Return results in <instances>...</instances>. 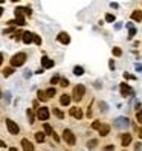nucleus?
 I'll return each mask as SVG.
<instances>
[{"label": "nucleus", "mask_w": 142, "mask_h": 151, "mask_svg": "<svg viewBox=\"0 0 142 151\" xmlns=\"http://www.w3.org/2000/svg\"><path fill=\"white\" fill-rule=\"evenodd\" d=\"M9 151H17V148H14V147H12V148H9Z\"/></svg>", "instance_id": "a19ab883"}, {"label": "nucleus", "mask_w": 142, "mask_h": 151, "mask_svg": "<svg viewBox=\"0 0 142 151\" xmlns=\"http://www.w3.org/2000/svg\"><path fill=\"white\" fill-rule=\"evenodd\" d=\"M136 121H138L139 124H142V110H139V111L136 113Z\"/></svg>", "instance_id": "2f4dec72"}, {"label": "nucleus", "mask_w": 142, "mask_h": 151, "mask_svg": "<svg viewBox=\"0 0 142 151\" xmlns=\"http://www.w3.org/2000/svg\"><path fill=\"white\" fill-rule=\"evenodd\" d=\"M113 55H115V57H121V55H122V50H121L119 47H113Z\"/></svg>", "instance_id": "cd10ccee"}, {"label": "nucleus", "mask_w": 142, "mask_h": 151, "mask_svg": "<svg viewBox=\"0 0 142 151\" xmlns=\"http://www.w3.org/2000/svg\"><path fill=\"white\" fill-rule=\"evenodd\" d=\"M130 19L135 20V22H142V11H141V9H135V11L131 12Z\"/></svg>", "instance_id": "f8f14e48"}, {"label": "nucleus", "mask_w": 142, "mask_h": 151, "mask_svg": "<svg viewBox=\"0 0 142 151\" xmlns=\"http://www.w3.org/2000/svg\"><path fill=\"white\" fill-rule=\"evenodd\" d=\"M34 43L37 44V46H41V38H40V35L34 34Z\"/></svg>", "instance_id": "b1692460"}, {"label": "nucleus", "mask_w": 142, "mask_h": 151, "mask_svg": "<svg viewBox=\"0 0 142 151\" xmlns=\"http://www.w3.org/2000/svg\"><path fill=\"white\" fill-rule=\"evenodd\" d=\"M52 137H54V140L57 142V144H58V142H60V137H58V136L55 134V133H54V134H52Z\"/></svg>", "instance_id": "c9c22d12"}, {"label": "nucleus", "mask_w": 142, "mask_h": 151, "mask_svg": "<svg viewBox=\"0 0 142 151\" xmlns=\"http://www.w3.org/2000/svg\"><path fill=\"white\" fill-rule=\"evenodd\" d=\"M54 114H55L57 118H60V119H63V118H64V113L61 111V110H58V109H54Z\"/></svg>", "instance_id": "4be33fe9"}, {"label": "nucleus", "mask_w": 142, "mask_h": 151, "mask_svg": "<svg viewBox=\"0 0 142 151\" xmlns=\"http://www.w3.org/2000/svg\"><path fill=\"white\" fill-rule=\"evenodd\" d=\"M2 61H3V55H2V52H0V64H2Z\"/></svg>", "instance_id": "4c0bfd02"}, {"label": "nucleus", "mask_w": 142, "mask_h": 151, "mask_svg": "<svg viewBox=\"0 0 142 151\" xmlns=\"http://www.w3.org/2000/svg\"><path fill=\"white\" fill-rule=\"evenodd\" d=\"M105 22L113 23V22H115V15H113V14H105Z\"/></svg>", "instance_id": "393cba45"}, {"label": "nucleus", "mask_w": 142, "mask_h": 151, "mask_svg": "<svg viewBox=\"0 0 142 151\" xmlns=\"http://www.w3.org/2000/svg\"><path fill=\"white\" fill-rule=\"evenodd\" d=\"M22 40H23L25 44H31V43L34 41V34H32V32H23Z\"/></svg>", "instance_id": "1a4fd4ad"}, {"label": "nucleus", "mask_w": 142, "mask_h": 151, "mask_svg": "<svg viewBox=\"0 0 142 151\" xmlns=\"http://www.w3.org/2000/svg\"><path fill=\"white\" fill-rule=\"evenodd\" d=\"M6 128L11 134H19V131H20V127L11 119H6Z\"/></svg>", "instance_id": "20e7f679"}, {"label": "nucleus", "mask_w": 142, "mask_h": 151, "mask_svg": "<svg viewBox=\"0 0 142 151\" xmlns=\"http://www.w3.org/2000/svg\"><path fill=\"white\" fill-rule=\"evenodd\" d=\"M69 114L72 118H75V119H83V116H84L81 109H78V107H72V109L69 110Z\"/></svg>", "instance_id": "423d86ee"}, {"label": "nucleus", "mask_w": 142, "mask_h": 151, "mask_svg": "<svg viewBox=\"0 0 142 151\" xmlns=\"http://www.w3.org/2000/svg\"><path fill=\"white\" fill-rule=\"evenodd\" d=\"M5 147H6V144H5L2 139H0V148H5Z\"/></svg>", "instance_id": "e433bc0d"}, {"label": "nucleus", "mask_w": 142, "mask_h": 151, "mask_svg": "<svg viewBox=\"0 0 142 151\" xmlns=\"http://www.w3.org/2000/svg\"><path fill=\"white\" fill-rule=\"evenodd\" d=\"M70 101H72V98H70L67 93H63V95L60 96V104H61V105H64V107L70 104Z\"/></svg>", "instance_id": "ddd939ff"}, {"label": "nucleus", "mask_w": 142, "mask_h": 151, "mask_svg": "<svg viewBox=\"0 0 142 151\" xmlns=\"http://www.w3.org/2000/svg\"><path fill=\"white\" fill-rule=\"evenodd\" d=\"M26 54L25 52H19V54H15L12 58H11V66L12 67H20L25 64V61H26Z\"/></svg>", "instance_id": "f257e3e1"}, {"label": "nucleus", "mask_w": 142, "mask_h": 151, "mask_svg": "<svg viewBox=\"0 0 142 151\" xmlns=\"http://www.w3.org/2000/svg\"><path fill=\"white\" fill-rule=\"evenodd\" d=\"M60 86H61V87H67V86H69V79L61 78V79H60Z\"/></svg>", "instance_id": "c85d7f7f"}, {"label": "nucleus", "mask_w": 142, "mask_h": 151, "mask_svg": "<svg viewBox=\"0 0 142 151\" xmlns=\"http://www.w3.org/2000/svg\"><path fill=\"white\" fill-rule=\"evenodd\" d=\"M98 131H99L101 136H107L109 133H110V125H109V124H105V125H102V124H101V127H99Z\"/></svg>", "instance_id": "2eb2a0df"}, {"label": "nucleus", "mask_w": 142, "mask_h": 151, "mask_svg": "<svg viewBox=\"0 0 142 151\" xmlns=\"http://www.w3.org/2000/svg\"><path fill=\"white\" fill-rule=\"evenodd\" d=\"M119 90H121V95L125 98V96H128V93H130V86H128L127 83H121V84H119Z\"/></svg>", "instance_id": "9b49d317"}, {"label": "nucleus", "mask_w": 142, "mask_h": 151, "mask_svg": "<svg viewBox=\"0 0 142 151\" xmlns=\"http://www.w3.org/2000/svg\"><path fill=\"white\" fill-rule=\"evenodd\" d=\"M11 2H14V3H15V2H19V0H11Z\"/></svg>", "instance_id": "79ce46f5"}, {"label": "nucleus", "mask_w": 142, "mask_h": 151, "mask_svg": "<svg viewBox=\"0 0 142 151\" xmlns=\"http://www.w3.org/2000/svg\"><path fill=\"white\" fill-rule=\"evenodd\" d=\"M37 96H38V99H40V101H46V99H48L46 92H43V90H38V92H37Z\"/></svg>", "instance_id": "aec40b11"}, {"label": "nucleus", "mask_w": 142, "mask_h": 151, "mask_svg": "<svg viewBox=\"0 0 142 151\" xmlns=\"http://www.w3.org/2000/svg\"><path fill=\"white\" fill-rule=\"evenodd\" d=\"M96 145H98V140H96V139L87 142V147H89V148H93V147H96Z\"/></svg>", "instance_id": "bb28decb"}, {"label": "nucleus", "mask_w": 142, "mask_h": 151, "mask_svg": "<svg viewBox=\"0 0 142 151\" xmlns=\"http://www.w3.org/2000/svg\"><path fill=\"white\" fill-rule=\"evenodd\" d=\"M104 151H115V147L113 145H107V147L104 148Z\"/></svg>", "instance_id": "72a5a7b5"}, {"label": "nucleus", "mask_w": 142, "mask_h": 151, "mask_svg": "<svg viewBox=\"0 0 142 151\" xmlns=\"http://www.w3.org/2000/svg\"><path fill=\"white\" fill-rule=\"evenodd\" d=\"M60 79H61V78H60L58 75H54V76L50 78V84H58V83H60Z\"/></svg>", "instance_id": "a878e982"}, {"label": "nucleus", "mask_w": 142, "mask_h": 151, "mask_svg": "<svg viewBox=\"0 0 142 151\" xmlns=\"http://www.w3.org/2000/svg\"><path fill=\"white\" fill-rule=\"evenodd\" d=\"M25 14H26V15H32V11H31V8H25Z\"/></svg>", "instance_id": "f704fd0d"}, {"label": "nucleus", "mask_w": 142, "mask_h": 151, "mask_svg": "<svg viewBox=\"0 0 142 151\" xmlns=\"http://www.w3.org/2000/svg\"><path fill=\"white\" fill-rule=\"evenodd\" d=\"M44 139H46V133H43V131H38V133H35V140L38 142V144H43Z\"/></svg>", "instance_id": "dca6fc26"}, {"label": "nucleus", "mask_w": 142, "mask_h": 151, "mask_svg": "<svg viewBox=\"0 0 142 151\" xmlns=\"http://www.w3.org/2000/svg\"><path fill=\"white\" fill-rule=\"evenodd\" d=\"M43 130H44V133H46V134H54V130H52V127L49 125V124H43Z\"/></svg>", "instance_id": "f3484780"}, {"label": "nucleus", "mask_w": 142, "mask_h": 151, "mask_svg": "<svg viewBox=\"0 0 142 151\" xmlns=\"http://www.w3.org/2000/svg\"><path fill=\"white\" fill-rule=\"evenodd\" d=\"M109 67H110V70H115V60H110V63H109Z\"/></svg>", "instance_id": "473e14b6"}, {"label": "nucleus", "mask_w": 142, "mask_h": 151, "mask_svg": "<svg viewBox=\"0 0 142 151\" xmlns=\"http://www.w3.org/2000/svg\"><path fill=\"white\" fill-rule=\"evenodd\" d=\"M3 2H5V0H0V3H3Z\"/></svg>", "instance_id": "37998d69"}, {"label": "nucleus", "mask_w": 142, "mask_h": 151, "mask_svg": "<svg viewBox=\"0 0 142 151\" xmlns=\"http://www.w3.org/2000/svg\"><path fill=\"white\" fill-rule=\"evenodd\" d=\"M86 95V87L83 84H78L74 87V92H72V96H74V99L78 102V101H81L83 99V96Z\"/></svg>", "instance_id": "f03ea898"}, {"label": "nucleus", "mask_w": 142, "mask_h": 151, "mask_svg": "<svg viewBox=\"0 0 142 151\" xmlns=\"http://www.w3.org/2000/svg\"><path fill=\"white\" fill-rule=\"evenodd\" d=\"M63 139H64V142H66L67 145H75V142H76L75 134L72 133V130H69V128H66L63 131Z\"/></svg>", "instance_id": "7ed1b4c3"}, {"label": "nucleus", "mask_w": 142, "mask_h": 151, "mask_svg": "<svg viewBox=\"0 0 142 151\" xmlns=\"http://www.w3.org/2000/svg\"><path fill=\"white\" fill-rule=\"evenodd\" d=\"M99 127H101V122L99 121H93L92 122V128L93 130H99Z\"/></svg>", "instance_id": "c756f323"}, {"label": "nucleus", "mask_w": 142, "mask_h": 151, "mask_svg": "<svg viewBox=\"0 0 142 151\" xmlns=\"http://www.w3.org/2000/svg\"><path fill=\"white\" fill-rule=\"evenodd\" d=\"M14 73V67L11 66V67H5L3 69V76H11Z\"/></svg>", "instance_id": "6ab92c4d"}, {"label": "nucleus", "mask_w": 142, "mask_h": 151, "mask_svg": "<svg viewBox=\"0 0 142 151\" xmlns=\"http://www.w3.org/2000/svg\"><path fill=\"white\" fill-rule=\"evenodd\" d=\"M22 147H23L25 151H34V145L31 144L28 139H22Z\"/></svg>", "instance_id": "4468645a"}, {"label": "nucleus", "mask_w": 142, "mask_h": 151, "mask_svg": "<svg viewBox=\"0 0 142 151\" xmlns=\"http://www.w3.org/2000/svg\"><path fill=\"white\" fill-rule=\"evenodd\" d=\"M74 73H75L76 76H81V75L84 73V69H83L81 66H75V67H74Z\"/></svg>", "instance_id": "a211bd4d"}, {"label": "nucleus", "mask_w": 142, "mask_h": 151, "mask_svg": "<svg viewBox=\"0 0 142 151\" xmlns=\"http://www.w3.org/2000/svg\"><path fill=\"white\" fill-rule=\"evenodd\" d=\"M26 113H28V118H29V122L32 124V122H34V113H32V110H31V109H28V111H26Z\"/></svg>", "instance_id": "7c9ffc66"}, {"label": "nucleus", "mask_w": 142, "mask_h": 151, "mask_svg": "<svg viewBox=\"0 0 142 151\" xmlns=\"http://www.w3.org/2000/svg\"><path fill=\"white\" fill-rule=\"evenodd\" d=\"M2 14H3V8H0V17H2Z\"/></svg>", "instance_id": "ea45409f"}, {"label": "nucleus", "mask_w": 142, "mask_h": 151, "mask_svg": "<svg viewBox=\"0 0 142 151\" xmlns=\"http://www.w3.org/2000/svg\"><path fill=\"white\" fill-rule=\"evenodd\" d=\"M0 98H2V90H0Z\"/></svg>", "instance_id": "c03bdc74"}, {"label": "nucleus", "mask_w": 142, "mask_h": 151, "mask_svg": "<svg viewBox=\"0 0 142 151\" xmlns=\"http://www.w3.org/2000/svg\"><path fill=\"white\" fill-rule=\"evenodd\" d=\"M37 118L40 121H48L49 119V109L48 107H40L37 111Z\"/></svg>", "instance_id": "39448f33"}, {"label": "nucleus", "mask_w": 142, "mask_h": 151, "mask_svg": "<svg viewBox=\"0 0 142 151\" xmlns=\"http://www.w3.org/2000/svg\"><path fill=\"white\" fill-rule=\"evenodd\" d=\"M55 93H57V90H55L54 87H50V88H48V90H46V96H48V98L55 96Z\"/></svg>", "instance_id": "412c9836"}, {"label": "nucleus", "mask_w": 142, "mask_h": 151, "mask_svg": "<svg viewBox=\"0 0 142 151\" xmlns=\"http://www.w3.org/2000/svg\"><path fill=\"white\" fill-rule=\"evenodd\" d=\"M54 61H52L50 58H48V57H43L41 58V66H43V69H50V67H54Z\"/></svg>", "instance_id": "9d476101"}, {"label": "nucleus", "mask_w": 142, "mask_h": 151, "mask_svg": "<svg viewBox=\"0 0 142 151\" xmlns=\"http://www.w3.org/2000/svg\"><path fill=\"white\" fill-rule=\"evenodd\" d=\"M57 40H58L61 44H69V43H70V37H69L67 32H60V34L57 35Z\"/></svg>", "instance_id": "0eeeda50"}, {"label": "nucleus", "mask_w": 142, "mask_h": 151, "mask_svg": "<svg viewBox=\"0 0 142 151\" xmlns=\"http://www.w3.org/2000/svg\"><path fill=\"white\" fill-rule=\"evenodd\" d=\"M139 137H141V139H142V128H141V130H139Z\"/></svg>", "instance_id": "58836bf2"}, {"label": "nucleus", "mask_w": 142, "mask_h": 151, "mask_svg": "<svg viewBox=\"0 0 142 151\" xmlns=\"http://www.w3.org/2000/svg\"><path fill=\"white\" fill-rule=\"evenodd\" d=\"M131 140H133V137H131L130 133H124V134L121 136V144H122V147H128V145L131 144Z\"/></svg>", "instance_id": "6e6552de"}, {"label": "nucleus", "mask_w": 142, "mask_h": 151, "mask_svg": "<svg viewBox=\"0 0 142 151\" xmlns=\"http://www.w3.org/2000/svg\"><path fill=\"white\" fill-rule=\"evenodd\" d=\"M135 34H136V29L133 28V26H131V28H128V40H131L133 37H135Z\"/></svg>", "instance_id": "5701e85b"}]
</instances>
